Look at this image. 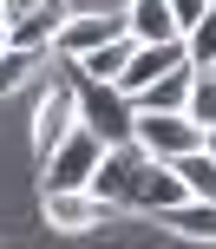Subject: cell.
Returning <instances> with one entry per match:
<instances>
[{
    "instance_id": "obj_12",
    "label": "cell",
    "mask_w": 216,
    "mask_h": 249,
    "mask_svg": "<svg viewBox=\"0 0 216 249\" xmlns=\"http://www.w3.org/2000/svg\"><path fill=\"white\" fill-rule=\"evenodd\" d=\"M183 99H190V66H177V72L151 79L131 105H138V112H183Z\"/></svg>"
},
{
    "instance_id": "obj_3",
    "label": "cell",
    "mask_w": 216,
    "mask_h": 249,
    "mask_svg": "<svg viewBox=\"0 0 216 249\" xmlns=\"http://www.w3.org/2000/svg\"><path fill=\"white\" fill-rule=\"evenodd\" d=\"M72 79H79V72H72ZM79 124H92L105 144H131L138 105H131L118 86H105V79H79Z\"/></svg>"
},
{
    "instance_id": "obj_16",
    "label": "cell",
    "mask_w": 216,
    "mask_h": 249,
    "mask_svg": "<svg viewBox=\"0 0 216 249\" xmlns=\"http://www.w3.org/2000/svg\"><path fill=\"white\" fill-rule=\"evenodd\" d=\"M164 7H170V13H177V26H190V20H197V13H210V7H216V0H164Z\"/></svg>"
},
{
    "instance_id": "obj_11",
    "label": "cell",
    "mask_w": 216,
    "mask_h": 249,
    "mask_svg": "<svg viewBox=\"0 0 216 249\" xmlns=\"http://www.w3.org/2000/svg\"><path fill=\"white\" fill-rule=\"evenodd\" d=\"M125 59H131V33H118V39H105V46L79 53V59H72V72H79V79H105V86H118Z\"/></svg>"
},
{
    "instance_id": "obj_20",
    "label": "cell",
    "mask_w": 216,
    "mask_h": 249,
    "mask_svg": "<svg viewBox=\"0 0 216 249\" xmlns=\"http://www.w3.org/2000/svg\"><path fill=\"white\" fill-rule=\"evenodd\" d=\"M210 72H216V66H210Z\"/></svg>"
},
{
    "instance_id": "obj_19",
    "label": "cell",
    "mask_w": 216,
    "mask_h": 249,
    "mask_svg": "<svg viewBox=\"0 0 216 249\" xmlns=\"http://www.w3.org/2000/svg\"><path fill=\"white\" fill-rule=\"evenodd\" d=\"M0 53H7V20H0Z\"/></svg>"
},
{
    "instance_id": "obj_9",
    "label": "cell",
    "mask_w": 216,
    "mask_h": 249,
    "mask_svg": "<svg viewBox=\"0 0 216 249\" xmlns=\"http://www.w3.org/2000/svg\"><path fill=\"white\" fill-rule=\"evenodd\" d=\"M157 223H164L177 243H210L216 249V197H183L177 210H164Z\"/></svg>"
},
{
    "instance_id": "obj_15",
    "label": "cell",
    "mask_w": 216,
    "mask_h": 249,
    "mask_svg": "<svg viewBox=\"0 0 216 249\" xmlns=\"http://www.w3.org/2000/svg\"><path fill=\"white\" fill-rule=\"evenodd\" d=\"M183 112L203 124V131H216V72H190V99H183Z\"/></svg>"
},
{
    "instance_id": "obj_2",
    "label": "cell",
    "mask_w": 216,
    "mask_h": 249,
    "mask_svg": "<svg viewBox=\"0 0 216 249\" xmlns=\"http://www.w3.org/2000/svg\"><path fill=\"white\" fill-rule=\"evenodd\" d=\"M39 216L59 236H92V230H112L118 203H105L99 190H39Z\"/></svg>"
},
{
    "instance_id": "obj_1",
    "label": "cell",
    "mask_w": 216,
    "mask_h": 249,
    "mask_svg": "<svg viewBox=\"0 0 216 249\" xmlns=\"http://www.w3.org/2000/svg\"><path fill=\"white\" fill-rule=\"evenodd\" d=\"M99 158H105V138L92 131V124H72V131L39 158V190H92Z\"/></svg>"
},
{
    "instance_id": "obj_13",
    "label": "cell",
    "mask_w": 216,
    "mask_h": 249,
    "mask_svg": "<svg viewBox=\"0 0 216 249\" xmlns=\"http://www.w3.org/2000/svg\"><path fill=\"white\" fill-rule=\"evenodd\" d=\"M183 59H190V72H210L216 66V7L183 26Z\"/></svg>"
},
{
    "instance_id": "obj_17",
    "label": "cell",
    "mask_w": 216,
    "mask_h": 249,
    "mask_svg": "<svg viewBox=\"0 0 216 249\" xmlns=\"http://www.w3.org/2000/svg\"><path fill=\"white\" fill-rule=\"evenodd\" d=\"M72 13H125V0H66Z\"/></svg>"
},
{
    "instance_id": "obj_7",
    "label": "cell",
    "mask_w": 216,
    "mask_h": 249,
    "mask_svg": "<svg viewBox=\"0 0 216 249\" xmlns=\"http://www.w3.org/2000/svg\"><path fill=\"white\" fill-rule=\"evenodd\" d=\"M177 66H190V59H183V39H157V46H138V39H131V59H125V72H118V92L138 99L151 79L177 72Z\"/></svg>"
},
{
    "instance_id": "obj_14",
    "label": "cell",
    "mask_w": 216,
    "mask_h": 249,
    "mask_svg": "<svg viewBox=\"0 0 216 249\" xmlns=\"http://www.w3.org/2000/svg\"><path fill=\"white\" fill-rule=\"evenodd\" d=\"M177 164V177H183V190H190V197H216V158L203 144L197 151H183V158H170Z\"/></svg>"
},
{
    "instance_id": "obj_10",
    "label": "cell",
    "mask_w": 216,
    "mask_h": 249,
    "mask_svg": "<svg viewBox=\"0 0 216 249\" xmlns=\"http://www.w3.org/2000/svg\"><path fill=\"white\" fill-rule=\"evenodd\" d=\"M125 33L138 46H157V39H183V26L164 0H125Z\"/></svg>"
},
{
    "instance_id": "obj_4",
    "label": "cell",
    "mask_w": 216,
    "mask_h": 249,
    "mask_svg": "<svg viewBox=\"0 0 216 249\" xmlns=\"http://www.w3.org/2000/svg\"><path fill=\"white\" fill-rule=\"evenodd\" d=\"M131 144L144 151V158H183V151L203 144V124H197L190 112H138V124H131Z\"/></svg>"
},
{
    "instance_id": "obj_8",
    "label": "cell",
    "mask_w": 216,
    "mask_h": 249,
    "mask_svg": "<svg viewBox=\"0 0 216 249\" xmlns=\"http://www.w3.org/2000/svg\"><path fill=\"white\" fill-rule=\"evenodd\" d=\"M46 66H52V53L13 46V39H7V53H0V99H26V92L46 79Z\"/></svg>"
},
{
    "instance_id": "obj_5",
    "label": "cell",
    "mask_w": 216,
    "mask_h": 249,
    "mask_svg": "<svg viewBox=\"0 0 216 249\" xmlns=\"http://www.w3.org/2000/svg\"><path fill=\"white\" fill-rule=\"evenodd\" d=\"M183 197H190V190H183L177 164H164V158H138L131 190H125V210H138V216H164V210H177Z\"/></svg>"
},
{
    "instance_id": "obj_6",
    "label": "cell",
    "mask_w": 216,
    "mask_h": 249,
    "mask_svg": "<svg viewBox=\"0 0 216 249\" xmlns=\"http://www.w3.org/2000/svg\"><path fill=\"white\" fill-rule=\"evenodd\" d=\"M118 33H125V13H66V26L52 33V59L72 66L79 53L105 46V39H118Z\"/></svg>"
},
{
    "instance_id": "obj_18",
    "label": "cell",
    "mask_w": 216,
    "mask_h": 249,
    "mask_svg": "<svg viewBox=\"0 0 216 249\" xmlns=\"http://www.w3.org/2000/svg\"><path fill=\"white\" fill-rule=\"evenodd\" d=\"M203 151H210V158H216V131H203Z\"/></svg>"
}]
</instances>
